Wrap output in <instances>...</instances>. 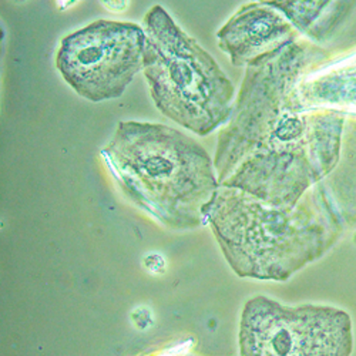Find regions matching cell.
<instances>
[{
	"label": "cell",
	"mask_w": 356,
	"mask_h": 356,
	"mask_svg": "<svg viewBox=\"0 0 356 356\" xmlns=\"http://www.w3.org/2000/svg\"><path fill=\"white\" fill-rule=\"evenodd\" d=\"M325 51L295 40L245 67L232 114L218 134L214 167L220 186L289 209L338 167L346 115L307 111L293 86Z\"/></svg>",
	"instance_id": "cell-1"
},
{
	"label": "cell",
	"mask_w": 356,
	"mask_h": 356,
	"mask_svg": "<svg viewBox=\"0 0 356 356\" xmlns=\"http://www.w3.org/2000/svg\"><path fill=\"white\" fill-rule=\"evenodd\" d=\"M339 210L323 180L289 209L220 186L202 216L240 277L285 281L335 244L342 229Z\"/></svg>",
	"instance_id": "cell-2"
},
{
	"label": "cell",
	"mask_w": 356,
	"mask_h": 356,
	"mask_svg": "<svg viewBox=\"0 0 356 356\" xmlns=\"http://www.w3.org/2000/svg\"><path fill=\"white\" fill-rule=\"evenodd\" d=\"M102 156L141 210L175 229L204 224L220 183L214 161L193 137L165 124L122 122Z\"/></svg>",
	"instance_id": "cell-3"
},
{
	"label": "cell",
	"mask_w": 356,
	"mask_h": 356,
	"mask_svg": "<svg viewBox=\"0 0 356 356\" xmlns=\"http://www.w3.org/2000/svg\"><path fill=\"white\" fill-rule=\"evenodd\" d=\"M143 72L156 107L197 136H209L232 114L234 86L216 58L161 6L147 12Z\"/></svg>",
	"instance_id": "cell-4"
},
{
	"label": "cell",
	"mask_w": 356,
	"mask_h": 356,
	"mask_svg": "<svg viewBox=\"0 0 356 356\" xmlns=\"http://www.w3.org/2000/svg\"><path fill=\"white\" fill-rule=\"evenodd\" d=\"M352 325L338 308L284 307L266 296L250 300L241 315V356H350Z\"/></svg>",
	"instance_id": "cell-5"
},
{
	"label": "cell",
	"mask_w": 356,
	"mask_h": 356,
	"mask_svg": "<svg viewBox=\"0 0 356 356\" xmlns=\"http://www.w3.org/2000/svg\"><path fill=\"white\" fill-rule=\"evenodd\" d=\"M144 46L143 26L97 20L63 38L56 66L79 96L99 103L123 96L143 70Z\"/></svg>",
	"instance_id": "cell-6"
},
{
	"label": "cell",
	"mask_w": 356,
	"mask_h": 356,
	"mask_svg": "<svg viewBox=\"0 0 356 356\" xmlns=\"http://www.w3.org/2000/svg\"><path fill=\"white\" fill-rule=\"evenodd\" d=\"M298 36L288 19L270 2L243 5L217 33L220 49L236 67H247L262 56L298 40Z\"/></svg>",
	"instance_id": "cell-7"
},
{
	"label": "cell",
	"mask_w": 356,
	"mask_h": 356,
	"mask_svg": "<svg viewBox=\"0 0 356 356\" xmlns=\"http://www.w3.org/2000/svg\"><path fill=\"white\" fill-rule=\"evenodd\" d=\"M293 95L307 111H338L356 117V50L309 66L295 83Z\"/></svg>",
	"instance_id": "cell-8"
},
{
	"label": "cell",
	"mask_w": 356,
	"mask_h": 356,
	"mask_svg": "<svg viewBox=\"0 0 356 356\" xmlns=\"http://www.w3.org/2000/svg\"><path fill=\"white\" fill-rule=\"evenodd\" d=\"M311 43H325L345 23L356 2H270Z\"/></svg>",
	"instance_id": "cell-9"
}]
</instances>
